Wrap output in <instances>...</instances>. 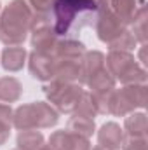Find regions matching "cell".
Returning a JSON list of instances; mask_svg holds the SVG:
<instances>
[{"label": "cell", "mask_w": 148, "mask_h": 150, "mask_svg": "<svg viewBox=\"0 0 148 150\" xmlns=\"http://www.w3.org/2000/svg\"><path fill=\"white\" fill-rule=\"evenodd\" d=\"M51 11L54 32L63 38L77 35L82 28L94 26L98 19L96 0H54Z\"/></svg>", "instance_id": "6da1fadb"}, {"label": "cell", "mask_w": 148, "mask_h": 150, "mask_svg": "<svg viewBox=\"0 0 148 150\" xmlns=\"http://www.w3.org/2000/svg\"><path fill=\"white\" fill-rule=\"evenodd\" d=\"M33 11L26 0H12L0 12V42L5 45H23L30 33Z\"/></svg>", "instance_id": "7a4b0ae2"}, {"label": "cell", "mask_w": 148, "mask_h": 150, "mask_svg": "<svg viewBox=\"0 0 148 150\" xmlns=\"http://www.w3.org/2000/svg\"><path fill=\"white\" fill-rule=\"evenodd\" d=\"M106 70L110 72L115 80H120L124 86L129 84H145L147 82V70L138 63L132 52L125 51H110L106 56Z\"/></svg>", "instance_id": "3957f363"}, {"label": "cell", "mask_w": 148, "mask_h": 150, "mask_svg": "<svg viewBox=\"0 0 148 150\" xmlns=\"http://www.w3.org/2000/svg\"><path fill=\"white\" fill-rule=\"evenodd\" d=\"M84 87L78 82H61V80H49L44 86V94L49 101L51 107L56 108L58 113H72L78 101V98L82 96Z\"/></svg>", "instance_id": "277c9868"}, {"label": "cell", "mask_w": 148, "mask_h": 150, "mask_svg": "<svg viewBox=\"0 0 148 150\" xmlns=\"http://www.w3.org/2000/svg\"><path fill=\"white\" fill-rule=\"evenodd\" d=\"M30 33H32V47L33 51L40 52H54L58 35L54 32V21L51 12H33L32 25H30Z\"/></svg>", "instance_id": "5b68a950"}, {"label": "cell", "mask_w": 148, "mask_h": 150, "mask_svg": "<svg viewBox=\"0 0 148 150\" xmlns=\"http://www.w3.org/2000/svg\"><path fill=\"white\" fill-rule=\"evenodd\" d=\"M96 33L98 38L105 44H110L115 37H118L127 26L111 12V9L108 11H98V19H96Z\"/></svg>", "instance_id": "8992f818"}, {"label": "cell", "mask_w": 148, "mask_h": 150, "mask_svg": "<svg viewBox=\"0 0 148 150\" xmlns=\"http://www.w3.org/2000/svg\"><path fill=\"white\" fill-rule=\"evenodd\" d=\"M54 65H56V56L51 52H40L33 51L28 54V68L32 77L42 82H49L54 77Z\"/></svg>", "instance_id": "52a82bcc"}, {"label": "cell", "mask_w": 148, "mask_h": 150, "mask_svg": "<svg viewBox=\"0 0 148 150\" xmlns=\"http://www.w3.org/2000/svg\"><path fill=\"white\" fill-rule=\"evenodd\" d=\"M49 147L52 150H91L89 138L77 136L70 133L68 129H59L54 131L49 138Z\"/></svg>", "instance_id": "ba28073f"}, {"label": "cell", "mask_w": 148, "mask_h": 150, "mask_svg": "<svg viewBox=\"0 0 148 150\" xmlns=\"http://www.w3.org/2000/svg\"><path fill=\"white\" fill-rule=\"evenodd\" d=\"M78 61H80V79H78L80 86H85L92 75H96L106 67V56L101 51H85Z\"/></svg>", "instance_id": "9c48e42d"}, {"label": "cell", "mask_w": 148, "mask_h": 150, "mask_svg": "<svg viewBox=\"0 0 148 150\" xmlns=\"http://www.w3.org/2000/svg\"><path fill=\"white\" fill-rule=\"evenodd\" d=\"M124 129L117 122H106L98 131V145L106 147L110 150H118L122 147Z\"/></svg>", "instance_id": "30bf717a"}, {"label": "cell", "mask_w": 148, "mask_h": 150, "mask_svg": "<svg viewBox=\"0 0 148 150\" xmlns=\"http://www.w3.org/2000/svg\"><path fill=\"white\" fill-rule=\"evenodd\" d=\"M61 82H78L80 79V61L78 59H68V58H56L54 65V77Z\"/></svg>", "instance_id": "8fae6325"}, {"label": "cell", "mask_w": 148, "mask_h": 150, "mask_svg": "<svg viewBox=\"0 0 148 150\" xmlns=\"http://www.w3.org/2000/svg\"><path fill=\"white\" fill-rule=\"evenodd\" d=\"M28 52L21 45H7L2 51V67L7 72H19L26 63Z\"/></svg>", "instance_id": "7c38bea8"}, {"label": "cell", "mask_w": 148, "mask_h": 150, "mask_svg": "<svg viewBox=\"0 0 148 150\" xmlns=\"http://www.w3.org/2000/svg\"><path fill=\"white\" fill-rule=\"evenodd\" d=\"M85 52V45L77 38H58L54 47L56 58H68V59H80Z\"/></svg>", "instance_id": "4fadbf2b"}, {"label": "cell", "mask_w": 148, "mask_h": 150, "mask_svg": "<svg viewBox=\"0 0 148 150\" xmlns=\"http://www.w3.org/2000/svg\"><path fill=\"white\" fill-rule=\"evenodd\" d=\"M127 103L136 110V108H145L148 105V87L147 84H129L120 89Z\"/></svg>", "instance_id": "5bb4252c"}, {"label": "cell", "mask_w": 148, "mask_h": 150, "mask_svg": "<svg viewBox=\"0 0 148 150\" xmlns=\"http://www.w3.org/2000/svg\"><path fill=\"white\" fill-rule=\"evenodd\" d=\"M33 110H35V124L37 129H45L56 126L59 113L56 112L54 107H51L45 101H33Z\"/></svg>", "instance_id": "9a60e30c"}, {"label": "cell", "mask_w": 148, "mask_h": 150, "mask_svg": "<svg viewBox=\"0 0 148 150\" xmlns=\"http://www.w3.org/2000/svg\"><path fill=\"white\" fill-rule=\"evenodd\" d=\"M147 23H148V11H147L145 2H141L138 11H136V14H134V18H132V21H131V25H129L131 26L129 32L132 33V37L136 38V42H140V44H147L148 40Z\"/></svg>", "instance_id": "2e32d148"}, {"label": "cell", "mask_w": 148, "mask_h": 150, "mask_svg": "<svg viewBox=\"0 0 148 150\" xmlns=\"http://www.w3.org/2000/svg\"><path fill=\"white\" fill-rule=\"evenodd\" d=\"M124 134L127 136H147L148 119L143 112H131L124 120Z\"/></svg>", "instance_id": "e0dca14e"}, {"label": "cell", "mask_w": 148, "mask_h": 150, "mask_svg": "<svg viewBox=\"0 0 148 150\" xmlns=\"http://www.w3.org/2000/svg\"><path fill=\"white\" fill-rule=\"evenodd\" d=\"M115 77L106 70V67L103 70H99L96 75H92L89 80H87V87H89V93L92 94H99V93H108L111 89H115Z\"/></svg>", "instance_id": "ac0fdd59"}, {"label": "cell", "mask_w": 148, "mask_h": 150, "mask_svg": "<svg viewBox=\"0 0 148 150\" xmlns=\"http://www.w3.org/2000/svg\"><path fill=\"white\" fill-rule=\"evenodd\" d=\"M12 126L18 131H25V129H37L35 124V110H33V103H26L21 105L14 110L12 117Z\"/></svg>", "instance_id": "d6986e66"}, {"label": "cell", "mask_w": 148, "mask_h": 150, "mask_svg": "<svg viewBox=\"0 0 148 150\" xmlns=\"http://www.w3.org/2000/svg\"><path fill=\"white\" fill-rule=\"evenodd\" d=\"M23 86L16 77H2L0 79V101L2 103H14L21 98Z\"/></svg>", "instance_id": "ffe728a7"}, {"label": "cell", "mask_w": 148, "mask_h": 150, "mask_svg": "<svg viewBox=\"0 0 148 150\" xmlns=\"http://www.w3.org/2000/svg\"><path fill=\"white\" fill-rule=\"evenodd\" d=\"M138 0H110V9L111 12L125 25L129 26L136 11H138Z\"/></svg>", "instance_id": "44dd1931"}, {"label": "cell", "mask_w": 148, "mask_h": 150, "mask_svg": "<svg viewBox=\"0 0 148 150\" xmlns=\"http://www.w3.org/2000/svg\"><path fill=\"white\" fill-rule=\"evenodd\" d=\"M18 149L19 150H38L44 143V134L38 129H25L19 131L18 138H16Z\"/></svg>", "instance_id": "7402d4cb"}, {"label": "cell", "mask_w": 148, "mask_h": 150, "mask_svg": "<svg viewBox=\"0 0 148 150\" xmlns=\"http://www.w3.org/2000/svg\"><path fill=\"white\" fill-rule=\"evenodd\" d=\"M66 129L70 133H73L77 136H82V138H91L96 131V124H94V119H85V117H78L73 115L70 120H68V126Z\"/></svg>", "instance_id": "603a6c76"}, {"label": "cell", "mask_w": 148, "mask_h": 150, "mask_svg": "<svg viewBox=\"0 0 148 150\" xmlns=\"http://www.w3.org/2000/svg\"><path fill=\"white\" fill-rule=\"evenodd\" d=\"M73 115L78 117H85V119H94L98 115V108H96V103H94V98L89 91H84L82 96L78 98L77 105L73 108Z\"/></svg>", "instance_id": "cb8c5ba5"}, {"label": "cell", "mask_w": 148, "mask_h": 150, "mask_svg": "<svg viewBox=\"0 0 148 150\" xmlns=\"http://www.w3.org/2000/svg\"><path fill=\"white\" fill-rule=\"evenodd\" d=\"M136 38L132 37V33L129 32V28H125L118 37H115L108 44L110 51H125V52H131L132 49H136Z\"/></svg>", "instance_id": "d4e9b609"}, {"label": "cell", "mask_w": 148, "mask_h": 150, "mask_svg": "<svg viewBox=\"0 0 148 150\" xmlns=\"http://www.w3.org/2000/svg\"><path fill=\"white\" fill-rule=\"evenodd\" d=\"M122 150H148L147 136H127L124 134L122 140Z\"/></svg>", "instance_id": "484cf974"}, {"label": "cell", "mask_w": 148, "mask_h": 150, "mask_svg": "<svg viewBox=\"0 0 148 150\" xmlns=\"http://www.w3.org/2000/svg\"><path fill=\"white\" fill-rule=\"evenodd\" d=\"M12 117H14V110L11 108V105L9 103H0V122L12 127Z\"/></svg>", "instance_id": "4316f807"}, {"label": "cell", "mask_w": 148, "mask_h": 150, "mask_svg": "<svg viewBox=\"0 0 148 150\" xmlns=\"http://www.w3.org/2000/svg\"><path fill=\"white\" fill-rule=\"evenodd\" d=\"M26 2L30 4V7L35 9V12H51L54 0H26Z\"/></svg>", "instance_id": "83f0119b"}, {"label": "cell", "mask_w": 148, "mask_h": 150, "mask_svg": "<svg viewBox=\"0 0 148 150\" xmlns=\"http://www.w3.org/2000/svg\"><path fill=\"white\" fill-rule=\"evenodd\" d=\"M9 134H11V126L0 122V147L9 140Z\"/></svg>", "instance_id": "f1b7e54d"}, {"label": "cell", "mask_w": 148, "mask_h": 150, "mask_svg": "<svg viewBox=\"0 0 148 150\" xmlns=\"http://www.w3.org/2000/svg\"><path fill=\"white\" fill-rule=\"evenodd\" d=\"M140 61H141V67H147V44H141L140 47Z\"/></svg>", "instance_id": "f546056e"}, {"label": "cell", "mask_w": 148, "mask_h": 150, "mask_svg": "<svg viewBox=\"0 0 148 150\" xmlns=\"http://www.w3.org/2000/svg\"><path fill=\"white\" fill-rule=\"evenodd\" d=\"M98 11H108L110 9V0H96Z\"/></svg>", "instance_id": "4dcf8cb0"}, {"label": "cell", "mask_w": 148, "mask_h": 150, "mask_svg": "<svg viewBox=\"0 0 148 150\" xmlns=\"http://www.w3.org/2000/svg\"><path fill=\"white\" fill-rule=\"evenodd\" d=\"M91 150H110V149H106V147H101V145H96V147H92Z\"/></svg>", "instance_id": "1f68e13d"}, {"label": "cell", "mask_w": 148, "mask_h": 150, "mask_svg": "<svg viewBox=\"0 0 148 150\" xmlns=\"http://www.w3.org/2000/svg\"><path fill=\"white\" fill-rule=\"evenodd\" d=\"M38 150H52V149H51L49 145H42V147H40V149H38Z\"/></svg>", "instance_id": "d6a6232c"}, {"label": "cell", "mask_w": 148, "mask_h": 150, "mask_svg": "<svg viewBox=\"0 0 148 150\" xmlns=\"http://www.w3.org/2000/svg\"><path fill=\"white\" fill-rule=\"evenodd\" d=\"M14 150H19V149H14Z\"/></svg>", "instance_id": "836d02e7"}]
</instances>
